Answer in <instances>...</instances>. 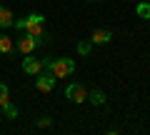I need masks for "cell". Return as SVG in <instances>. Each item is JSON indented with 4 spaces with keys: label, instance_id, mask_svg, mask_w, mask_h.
<instances>
[{
    "label": "cell",
    "instance_id": "obj_1",
    "mask_svg": "<svg viewBox=\"0 0 150 135\" xmlns=\"http://www.w3.org/2000/svg\"><path fill=\"white\" fill-rule=\"evenodd\" d=\"M13 28H18V30L28 33V35H33V38H38V40L45 38V18L40 15V13H30L28 18L15 20V23H13Z\"/></svg>",
    "mask_w": 150,
    "mask_h": 135
},
{
    "label": "cell",
    "instance_id": "obj_2",
    "mask_svg": "<svg viewBox=\"0 0 150 135\" xmlns=\"http://www.w3.org/2000/svg\"><path fill=\"white\" fill-rule=\"evenodd\" d=\"M43 68H48L55 78H68L75 73V60L73 58H45Z\"/></svg>",
    "mask_w": 150,
    "mask_h": 135
},
{
    "label": "cell",
    "instance_id": "obj_3",
    "mask_svg": "<svg viewBox=\"0 0 150 135\" xmlns=\"http://www.w3.org/2000/svg\"><path fill=\"white\" fill-rule=\"evenodd\" d=\"M65 98H68L70 103H85L88 100V93H85V85H80V83H70L68 88H65Z\"/></svg>",
    "mask_w": 150,
    "mask_h": 135
},
{
    "label": "cell",
    "instance_id": "obj_4",
    "mask_svg": "<svg viewBox=\"0 0 150 135\" xmlns=\"http://www.w3.org/2000/svg\"><path fill=\"white\" fill-rule=\"evenodd\" d=\"M38 45H40V40H38V38H33V35H28V33H25V35H23V38L15 43V48L20 50L23 55H30L33 50L38 48Z\"/></svg>",
    "mask_w": 150,
    "mask_h": 135
},
{
    "label": "cell",
    "instance_id": "obj_5",
    "mask_svg": "<svg viewBox=\"0 0 150 135\" xmlns=\"http://www.w3.org/2000/svg\"><path fill=\"white\" fill-rule=\"evenodd\" d=\"M23 70H25L28 75H38V73H43L45 68H43V60L33 58V55H25V58H23Z\"/></svg>",
    "mask_w": 150,
    "mask_h": 135
},
{
    "label": "cell",
    "instance_id": "obj_6",
    "mask_svg": "<svg viewBox=\"0 0 150 135\" xmlns=\"http://www.w3.org/2000/svg\"><path fill=\"white\" fill-rule=\"evenodd\" d=\"M55 80H58V78L53 75V73H50V75H43V73H38V80H35V88L40 93H50L55 88Z\"/></svg>",
    "mask_w": 150,
    "mask_h": 135
},
{
    "label": "cell",
    "instance_id": "obj_7",
    "mask_svg": "<svg viewBox=\"0 0 150 135\" xmlns=\"http://www.w3.org/2000/svg\"><path fill=\"white\" fill-rule=\"evenodd\" d=\"M110 40H112L110 30H105V28H95V30H93V38H90L93 45H105V43H110Z\"/></svg>",
    "mask_w": 150,
    "mask_h": 135
},
{
    "label": "cell",
    "instance_id": "obj_8",
    "mask_svg": "<svg viewBox=\"0 0 150 135\" xmlns=\"http://www.w3.org/2000/svg\"><path fill=\"white\" fill-rule=\"evenodd\" d=\"M13 23H15L13 13L8 10L5 5H0V28H13Z\"/></svg>",
    "mask_w": 150,
    "mask_h": 135
},
{
    "label": "cell",
    "instance_id": "obj_9",
    "mask_svg": "<svg viewBox=\"0 0 150 135\" xmlns=\"http://www.w3.org/2000/svg\"><path fill=\"white\" fill-rule=\"evenodd\" d=\"M88 103H90V105H105V93H103L100 88L90 90V93H88Z\"/></svg>",
    "mask_w": 150,
    "mask_h": 135
},
{
    "label": "cell",
    "instance_id": "obj_10",
    "mask_svg": "<svg viewBox=\"0 0 150 135\" xmlns=\"http://www.w3.org/2000/svg\"><path fill=\"white\" fill-rule=\"evenodd\" d=\"M0 110H3V115H5L8 120H15V118H18V108H15V105H13V103L3 105V108H0Z\"/></svg>",
    "mask_w": 150,
    "mask_h": 135
},
{
    "label": "cell",
    "instance_id": "obj_11",
    "mask_svg": "<svg viewBox=\"0 0 150 135\" xmlns=\"http://www.w3.org/2000/svg\"><path fill=\"white\" fill-rule=\"evenodd\" d=\"M135 13H138V18H143V20H148V18H150V3H138V8H135Z\"/></svg>",
    "mask_w": 150,
    "mask_h": 135
},
{
    "label": "cell",
    "instance_id": "obj_12",
    "mask_svg": "<svg viewBox=\"0 0 150 135\" xmlns=\"http://www.w3.org/2000/svg\"><path fill=\"white\" fill-rule=\"evenodd\" d=\"M13 48H15V45H13V40L10 38H5V35H0V53H13Z\"/></svg>",
    "mask_w": 150,
    "mask_h": 135
},
{
    "label": "cell",
    "instance_id": "obj_13",
    "mask_svg": "<svg viewBox=\"0 0 150 135\" xmlns=\"http://www.w3.org/2000/svg\"><path fill=\"white\" fill-rule=\"evenodd\" d=\"M8 103H10V90H8L5 83H0V108L8 105Z\"/></svg>",
    "mask_w": 150,
    "mask_h": 135
},
{
    "label": "cell",
    "instance_id": "obj_14",
    "mask_svg": "<svg viewBox=\"0 0 150 135\" xmlns=\"http://www.w3.org/2000/svg\"><path fill=\"white\" fill-rule=\"evenodd\" d=\"M90 50H93V43H85V40L78 43V53L80 55H90Z\"/></svg>",
    "mask_w": 150,
    "mask_h": 135
},
{
    "label": "cell",
    "instance_id": "obj_15",
    "mask_svg": "<svg viewBox=\"0 0 150 135\" xmlns=\"http://www.w3.org/2000/svg\"><path fill=\"white\" fill-rule=\"evenodd\" d=\"M50 123H53V120H50L48 115H45V118H40V120H38V128H48Z\"/></svg>",
    "mask_w": 150,
    "mask_h": 135
},
{
    "label": "cell",
    "instance_id": "obj_16",
    "mask_svg": "<svg viewBox=\"0 0 150 135\" xmlns=\"http://www.w3.org/2000/svg\"><path fill=\"white\" fill-rule=\"evenodd\" d=\"M148 25H150V18H148Z\"/></svg>",
    "mask_w": 150,
    "mask_h": 135
}]
</instances>
